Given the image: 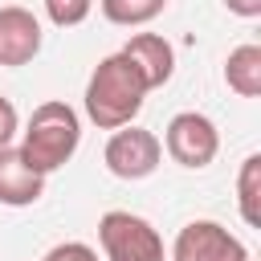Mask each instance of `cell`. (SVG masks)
Wrapping results in <instances>:
<instances>
[{
  "label": "cell",
  "mask_w": 261,
  "mask_h": 261,
  "mask_svg": "<svg viewBox=\"0 0 261 261\" xmlns=\"http://www.w3.org/2000/svg\"><path fill=\"white\" fill-rule=\"evenodd\" d=\"M16 130H20V114H16V106L0 94V147H12Z\"/></svg>",
  "instance_id": "cell-15"
},
{
  "label": "cell",
  "mask_w": 261,
  "mask_h": 261,
  "mask_svg": "<svg viewBox=\"0 0 261 261\" xmlns=\"http://www.w3.org/2000/svg\"><path fill=\"white\" fill-rule=\"evenodd\" d=\"M237 208L249 228H261V155H249L237 175Z\"/></svg>",
  "instance_id": "cell-11"
},
{
  "label": "cell",
  "mask_w": 261,
  "mask_h": 261,
  "mask_svg": "<svg viewBox=\"0 0 261 261\" xmlns=\"http://www.w3.org/2000/svg\"><path fill=\"white\" fill-rule=\"evenodd\" d=\"M77 143H82L77 110L69 102L49 98V102H41L33 110V118L24 126V139H20V155L37 175H49V171H57V167H65L73 159Z\"/></svg>",
  "instance_id": "cell-2"
},
{
  "label": "cell",
  "mask_w": 261,
  "mask_h": 261,
  "mask_svg": "<svg viewBox=\"0 0 261 261\" xmlns=\"http://www.w3.org/2000/svg\"><path fill=\"white\" fill-rule=\"evenodd\" d=\"M90 8H94V0H45V12H49V20H53L57 29L82 24V20L90 16Z\"/></svg>",
  "instance_id": "cell-13"
},
{
  "label": "cell",
  "mask_w": 261,
  "mask_h": 261,
  "mask_svg": "<svg viewBox=\"0 0 261 261\" xmlns=\"http://www.w3.org/2000/svg\"><path fill=\"white\" fill-rule=\"evenodd\" d=\"M41 20L29 8H0V65H29L41 53Z\"/></svg>",
  "instance_id": "cell-7"
},
{
  "label": "cell",
  "mask_w": 261,
  "mask_h": 261,
  "mask_svg": "<svg viewBox=\"0 0 261 261\" xmlns=\"http://www.w3.org/2000/svg\"><path fill=\"white\" fill-rule=\"evenodd\" d=\"M224 8H228L232 16H245V20L261 16V0H224Z\"/></svg>",
  "instance_id": "cell-16"
},
{
  "label": "cell",
  "mask_w": 261,
  "mask_h": 261,
  "mask_svg": "<svg viewBox=\"0 0 261 261\" xmlns=\"http://www.w3.org/2000/svg\"><path fill=\"white\" fill-rule=\"evenodd\" d=\"M147 82L143 73L122 57V53H110L94 65L90 82H86V114L94 126L102 130H118V126H130L143 110V98H147Z\"/></svg>",
  "instance_id": "cell-1"
},
{
  "label": "cell",
  "mask_w": 261,
  "mask_h": 261,
  "mask_svg": "<svg viewBox=\"0 0 261 261\" xmlns=\"http://www.w3.org/2000/svg\"><path fill=\"white\" fill-rule=\"evenodd\" d=\"M171 261H249V249L216 220H188L171 245Z\"/></svg>",
  "instance_id": "cell-6"
},
{
  "label": "cell",
  "mask_w": 261,
  "mask_h": 261,
  "mask_svg": "<svg viewBox=\"0 0 261 261\" xmlns=\"http://www.w3.org/2000/svg\"><path fill=\"white\" fill-rule=\"evenodd\" d=\"M118 53H122L139 73H143L147 90L167 86V82H171V73H175V49H171L159 33H135Z\"/></svg>",
  "instance_id": "cell-8"
},
{
  "label": "cell",
  "mask_w": 261,
  "mask_h": 261,
  "mask_svg": "<svg viewBox=\"0 0 261 261\" xmlns=\"http://www.w3.org/2000/svg\"><path fill=\"white\" fill-rule=\"evenodd\" d=\"M41 261H98V253H94L86 241H61V245H53Z\"/></svg>",
  "instance_id": "cell-14"
},
{
  "label": "cell",
  "mask_w": 261,
  "mask_h": 261,
  "mask_svg": "<svg viewBox=\"0 0 261 261\" xmlns=\"http://www.w3.org/2000/svg\"><path fill=\"white\" fill-rule=\"evenodd\" d=\"M102 4V16L110 24H122V29H139V24H151L167 0H98Z\"/></svg>",
  "instance_id": "cell-12"
},
{
  "label": "cell",
  "mask_w": 261,
  "mask_h": 261,
  "mask_svg": "<svg viewBox=\"0 0 261 261\" xmlns=\"http://www.w3.org/2000/svg\"><path fill=\"white\" fill-rule=\"evenodd\" d=\"M224 82L241 98L261 94V45H237L224 61Z\"/></svg>",
  "instance_id": "cell-10"
},
{
  "label": "cell",
  "mask_w": 261,
  "mask_h": 261,
  "mask_svg": "<svg viewBox=\"0 0 261 261\" xmlns=\"http://www.w3.org/2000/svg\"><path fill=\"white\" fill-rule=\"evenodd\" d=\"M102 159H106L110 175H118V179H147L159 167V159H163V143L151 130H143V126L130 122V126H118L106 139Z\"/></svg>",
  "instance_id": "cell-5"
},
{
  "label": "cell",
  "mask_w": 261,
  "mask_h": 261,
  "mask_svg": "<svg viewBox=\"0 0 261 261\" xmlns=\"http://www.w3.org/2000/svg\"><path fill=\"white\" fill-rule=\"evenodd\" d=\"M163 147H167V155H171L179 167L200 171V167H208V163L216 159V151H220V130H216V122H212L208 114H200V110H179V114L167 122V130H163Z\"/></svg>",
  "instance_id": "cell-4"
},
{
  "label": "cell",
  "mask_w": 261,
  "mask_h": 261,
  "mask_svg": "<svg viewBox=\"0 0 261 261\" xmlns=\"http://www.w3.org/2000/svg\"><path fill=\"white\" fill-rule=\"evenodd\" d=\"M45 196V175H37L20 147H0V204L4 208H29Z\"/></svg>",
  "instance_id": "cell-9"
},
{
  "label": "cell",
  "mask_w": 261,
  "mask_h": 261,
  "mask_svg": "<svg viewBox=\"0 0 261 261\" xmlns=\"http://www.w3.org/2000/svg\"><path fill=\"white\" fill-rule=\"evenodd\" d=\"M98 241L106 261H163V237L155 232V224L122 208L102 212Z\"/></svg>",
  "instance_id": "cell-3"
}]
</instances>
